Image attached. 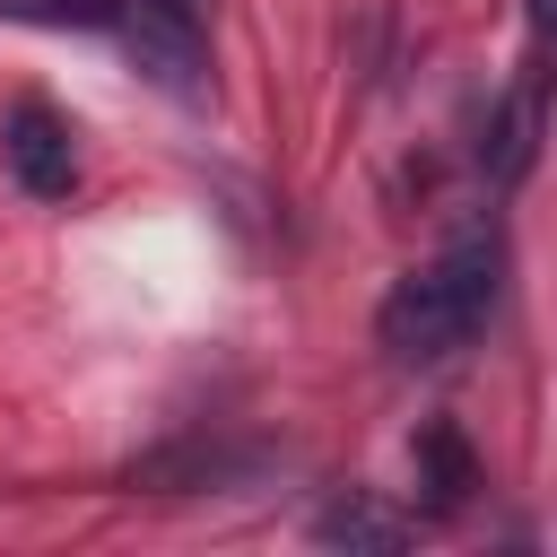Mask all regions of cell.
<instances>
[{"label":"cell","mask_w":557,"mask_h":557,"mask_svg":"<svg viewBox=\"0 0 557 557\" xmlns=\"http://www.w3.org/2000/svg\"><path fill=\"white\" fill-rule=\"evenodd\" d=\"M139 9H148V17H165V26H191V35L209 26V0H139Z\"/></svg>","instance_id":"obj_7"},{"label":"cell","mask_w":557,"mask_h":557,"mask_svg":"<svg viewBox=\"0 0 557 557\" xmlns=\"http://www.w3.org/2000/svg\"><path fill=\"white\" fill-rule=\"evenodd\" d=\"M0 9L52 17V26H113V17H122V0H0Z\"/></svg>","instance_id":"obj_6"},{"label":"cell","mask_w":557,"mask_h":557,"mask_svg":"<svg viewBox=\"0 0 557 557\" xmlns=\"http://www.w3.org/2000/svg\"><path fill=\"white\" fill-rule=\"evenodd\" d=\"M409 461H418V487H426L435 505H461V496H470V479H479V470H470V444H461L444 418H435V426H418Z\"/></svg>","instance_id":"obj_3"},{"label":"cell","mask_w":557,"mask_h":557,"mask_svg":"<svg viewBox=\"0 0 557 557\" xmlns=\"http://www.w3.org/2000/svg\"><path fill=\"white\" fill-rule=\"evenodd\" d=\"M531 44H540V70L557 61V0H531Z\"/></svg>","instance_id":"obj_8"},{"label":"cell","mask_w":557,"mask_h":557,"mask_svg":"<svg viewBox=\"0 0 557 557\" xmlns=\"http://www.w3.org/2000/svg\"><path fill=\"white\" fill-rule=\"evenodd\" d=\"M531 122H540V87H531V96H513V104L487 122V148H479V157H487V174H496V183H513V174L531 165Z\"/></svg>","instance_id":"obj_4"},{"label":"cell","mask_w":557,"mask_h":557,"mask_svg":"<svg viewBox=\"0 0 557 557\" xmlns=\"http://www.w3.org/2000/svg\"><path fill=\"white\" fill-rule=\"evenodd\" d=\"M487 305H496V244L470 235V244H453L444 261L409 270V278L374 305V339H383V357L426 366V357H453V348L487 322Z\"/></svg>","instance_id":"obj_1"},{"label":"cell","mask_w":557,"mask_h":557,"mask_svg":"<svg viewBox=\"0 0 557 557\" xmlns=\"http://www.w3.org/2000/svg\"><path fill=\"white\" fill-rule=\"evenodd\" d=\"M0 157H9L17 191H35V200H61L78 183V139H70V122L52 104H17L0 122Z\"/></svg>","instance_id":"obj_2"},{"label":"cell","mask_w":557,"mask_h":557,"mask_svg":"<svg viewBox=\"0 0 557 557\" xmlns=\"http://www.w3.org/2000/svg\"><path fill=\"white\" fill-rule=\"evenodd\" d=\"M313 531H322V540H348V548H400V522L374 513V505H331Z\"/></svg>","instance_id":"obj_5"}]
</instances>
